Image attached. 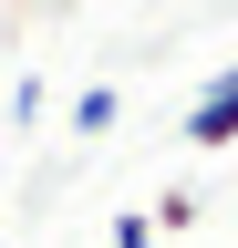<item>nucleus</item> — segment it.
Instances as JSON below:
<instances>
[{"label": "nucleus", "instance_id": "nucleus-1", "mask_svg": "<svg viewBox=\"0 0 238 248\" xmlns=\"http://www.w3.org/2000/svg\"><path fill=\"white\" fill-rule=\"evenodd\" d=\"M176 135H187L197 155H228V145H238V62H228V73H207V83L187 93V114H176Z\"/></svg>", "mask_w": 238, "mask_h": 248}, {"label": "nucleus", "instance_id": "nucleus-2", "mask_svg": "<svg viewBox=\"0 0 238 248\" xmlns=\"http://www.w3.org/2000/svg\"><path fill=\"white\" fill-rule=\"evenodd\" d=\"M114 114H125L114 83H83V93H73V135H114Z\"/></svg>", "mask_w": 238, "mask_h": 248}, {"label": "nucleus", "instance_id": "nucleus-3", "mask_svg": "<svg viewBox=\"0 0 238 248\" xmlns=\"http://www.w3.org/2000/svg\"><path fill=\"white\" fill-rule=\"evenodd\" d=\"M145 228H156V238H166V228H197V186H166V197H156V217H145Z\"/></svg>", "mask_w": 238, "mask_h": 248}, {"label": "nucleus", "instance_id": "nucleus-4", "mask_svg": "<svg viewBox=\"0 0 238 248\" xmlns=\"http://www.w3.org/2000/svg\"><path fill=\"white\" fill-rule=\"evenodd\" d=\"M114 248H156V228H145V207H125V217H114Z\"/></svg>", "mask_w": 238, "mask_h": 248}]
</instances>
